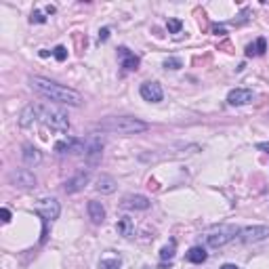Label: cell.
I'll use <instances>...</instances> for the list:
<instances>
[{"label":"cell","mask_w":269,"mask_h":269,"mask_svg":"<svg viewBox=\"0 0 269 269\" xmlns=\"http://www.w3.org/2000/svg\"><path fill=\"white\" fill-rule=\"evenodd\" d=\"M30 87H32L38 95L46 97V99H51L55 103H65V105L78 107V105H82V101H84L78 90L63 87V84H59L55 80H46V78H40V76L30 78Z\"/></svg>","instance_id":"1"},{"label":"cell","mask_w":269,"mask_h":269,"mask_svg":"<svg viewBox=\"0 0 269 269\" xmlns=\"http://www.w3.org/2000/svg\"><path fill=\"white\" fill-rule=\"evenodd\" d=\"M99 269H120V259H103Z\"/></svg>","instance_id":"23"},{"label":"cell","mask_w":269,"mask_h":269,"mask_svg":"<svg viewBox=\"0 0 269 269\" xmlns=\"http://www.w3.org/2000/svg\"><path fill=\"white\" fill-rule=\"evenodd\" d=\"M173 256H175V240H170L166 246L160 250V259L162 261H173Z\"/></svg>","instance_id":"22"},{"label":"cell","mask_w":269,"mask_h":269,"mask_svg":"<svg viewBox=\"0 0 269 269\" xmlns=\"http://www.w3.org/2000/svg\"><path fill=\"white\" fill-rule=\"evenodd\" d=\"M97 131L101 133H114V134H137L148 131V122L131 118V116H109V118L101 120L95 124Z\"/></svg>","instance_id":"2"},{"label":"cell","mask_w":269,"mask_h":269,"mask_svg":"<svg viewBox=\"0 0 269 269\" xmlns=\"http://www.w3.org/2000/svg\"><path fill=\"white\" fill-rule=\"evenodd\" d=\"M267 51V40L265 38H256L253 45L246 46V57H259Z\"/></svg>","instance_id":"19"},{"label":"cell","mask_w":269,"mask_h":269,"mask_svg":"<svg viewBox=\"0 0 269 269\" xmlns=\"http://www.w3.org/2000/svg\"><path fill=\"white\" fill-rule=\"evenodd\" d=\"M253 99H254V93L250 89H234V90H229V95H227V103L234 107L246 105V103H250Z\"/></svg>","instance_id":"13"},{"label":"cell","mask_w":269,"mask_h":269,"mask_svg":"<svg viewBox=\"0 0 269 269\" xmlns=\"http://www.w3.org/2000/svg\"><path fill=\"white\" fill-rule=\"evenodd\" d=\"M46 13L53 15V13H55V7H51V4H48V7H46Z\"/></svg>","instance_id":"33"},{"label":"cell","mask_w":269,"mask_h":269,"mask_svg":"<svg viewBox=\"0 0 269 269\" xmlns=\"http://www.w3.org/2000/svg\"><path fill=\"white\" fill-rule=\"evenodd\" d=\"M101 156H103V141L99 137H90L87 149H84V160H87L89 166H97L101 162Z\"/></svg>","instance_id":"8"},{"label":"cell","mask_w":269,"mask_h":269,"mask_svg":"<svg viewBox=\"0 0 269 269\" xmlns=\"http://www.w3.org/2000/svg\"><path fill=\"white\" fill-rule=\"evenodd\" d=\"M38 105V120L46 128H51L55 133H65L70 128V118L63 109L57 105H46V103H36Z\"/></svg>","instance_id":"3"},{"label":"cell","mask_w":269,"mask_h":269,"mask_svg":"<svg viewBox=\"0 0 269 269\" xmlns=\"http://www.w3.org/2000/svg\"><path fill=\"white\" fill-rule=\"evenodd\" d=\"M87 210H89V219L93 221L95 225H101L103 221H105V209H103L101 202L97 200H90L87 204Z\"/></svg>","instance_id":"16"},{"label":"cell","mask_w":269,"mask_h":269,"mask_svg":"<svg viewBox=\"0 0 269 269\" xmlns=\"http://www.w3.org/2000/svg\"><path fill=\"white\" fill-rule=\"evenodd\" d=\"M139 93H141L143 99L149 101V103H160L164 99V90L158 82H143L141 89H139Z\"/></svg>","instance_id":"12"},{"label":"cell","mask_w":269,"mask_h":269,"mask_svg":"<svg viewBox=\"0 0 269 269\" xmlns=\"http://www.w3.org/2000/svg\"><path fill=\"white\" fill-rule=\"evenodd\" d=\"M21 158H23V164H26V166H38V164L42 162L40 149H36L34 145H23Z\"/></svg>","instance_id":"17"},{"label":"cell","mask_w":269,"mask_h":269,"mask_svg":"<svg viewBox=\"0 0 269 269\" xmlns=\"http://www.w3.org/2000/svg\"><path fill=\"white\" fill-rule=\"evenodd\" d=\"M36 120H38V105H36V103H30V105L23 107L21 114H19V126L28 128V126H32Z\"/></svg>","instance_id":"15"},{"label":"cell","mask_w":269,"mask_h":269,"mask_svg":"<svg viewBox=\"0 0 269 269\" xmlns=\"http://www.w3.org/2000/svg\"><path fill=\"white\" fill-rule=\"evenodd\" d=\"M0 212H2V221L9 223V221H11V210H9V209H2Z\"/></svg>","instance_id":"29"},{"label":"cell","mask_w":269,"mask_h":269,"mask_svg":"<svg viewBox=\"0 0 269 269\" xmlns=\"http://www.w3.org/2000/svg\"><path fill=\"white\" fill-rule=\"evenodd\" d=\"M164 67H166V70H181L183 63H181V59H177V57H168L164 61Z\"/></svg>","instance_id":"24"},{"label":"cell","mask_w":269,"mask_h":269,"mask_svg":"<svg viewBox=\"0 0 269 269\" xmlns=\"http://www.w3.org/2000/svg\"><path fill=\"white\" fill-rule=\"evenodd\" d=\"M89 181H90V170H80V173H76L72 179H67L65 181V194H76V192H82L84 187L89 185Z\"/></svg>","instance_id":"10"},{"label":"cell","mask_w":269,"mask_h":269,"mask_svg":"<svg viewBox=\"0 0 269 269\" xmlns=\"http://www.w3.org/2000/svg\"><path fill=\"white\" fill-rule=\"evenodd\" d=\"M238 238H240V242H244V244L263 242V240H267V238H269V227H265V225H253V227H244V229H240Z\"/></svg>","instance_id":"6"},{"label":"cell","mask_w":269,"mask_h":269,"mask_svg":"<svg viewBox=\"0 0 269 269\" xmlns=\"http://www.w3.org/2000/svg\"><path fill=\"white\" fill-rule=\"evenodd\" d=\"M84 149H87V143L82 139H74V137L61 139V141L55 143L57 154H84Z\"/></svg>","instance_id":"9"},{"label":"cell","mask_w":269,"mask_h":269,"mask_svg":"<svg viewBox=\"0 0 269 269\" xmlns=\"http://www.w3.org/2000/svg\"><path fill=\"white\" fill-rule=\"evenodd\" d=\"M30 21H32V23H45V21H46V17L42 15L40 11H34L32 17H30Z\"/></svg>","instance_id":"27"},{"label":"cell","mask_w":269,"mask_h":269,"mask_svg":"<svg viewBox=\"0 0 269 269\" xmlns=\"http://www.w3.org/2000/svg\"><path fill=\"white\" fill-rule=\"evenodd\" d=\"M48 55H51V53H48L46 48H42V51H40V57H48Z\"/></svg>","instance_id":"32"},{"label":"cell","mask_w":269,"mask_h":269,"mask_svg":"<svg viewBox=\"0 0 269 269\" xmlns=\"http://www.w3.org/2000/svg\"><path fill=\"white\" fill-rule=\"evenodd\" d=\"M97 192H101V194H114L116 192V181H114V177H109V175H101L99 179H97Z\"/></svg>","instance_id":"18"},{"label":"cell","mask_w":269,"mask_h":269,"mask_svg":"<svg viewBox=\"0 0 269 269\" xmlns=\"http://www.w3.org/2000/svg\"><path fill=\"white\" fill-rule=\"evenodd\" d=\"M109 38V28H103L99 30V42H105Z\"/></svg>","instance_id":"28"},{"label":"cell","mask_w":269,"mask_h":269,"mask_svg":"<svg viewBox=\"0 0 269 269\" xmlns=\"http://www.w3.org/2000/svg\"><path fill=\"white\" fill-rule=\"evenodd\" d=\"M149 204H151L149 198H145V195H139V194L124 195V200L120 202V206L124 210H148Z\"/></svg>","instance_id":"11"},{"label":"cell","mask_w":269,"mask_h":269,"mask_svg":"<svg viewBox=\"0 0 269 269\" xmlns=\"http://www.w3.org/2000/svg\"><path fill=\"white\" fill-rule=\"evenodd\" d=\"M185 259H187L189 263H204L206 259H209V254H206V250L202 248V246H194V248L187 250Z\"/></svg>","instance_id":"21"},{"label":"cell","mask_w":269,"mask_h":269,"mask_svg":"<svg viewBox=\"0 0 269 269\" xmlns=\"http://www.w3.org/2000/svg\"><path fill=\"white\" fill-rule=\"evenodd\" d=\"M256 148H259V149H269V143H259Z\"/></svg>","instance_id":"31"},{"label":"cell","mask_w":269,"mask_h":269,"mask_svg":"<svg viewBox=\"0 0 269 269\" xmlns=\"http://www.w3.org/2000/svg\"><path fill=\"white\" fill-rule=\"evenodd\" d=\"M116 229H118L120 236L124 238H131L134 234V225H133V219L131 217H122L118 223H116Z\"/></svg>","instance_id":"20"},{"label":"cell","mask_w":269,"mask_h":269,"mask_svg":"<svg viewBox=\"0 0 269 269\" xmlns=\"http://www.w3.org/2000/svg\"><path fill=\"white\" fill-rule=\"evenodd\" d=\"M118 57H120V65L124 67V72H137L139 70V63H141V59H139L134 53L128 51L126 46H120L118 48Z\"/></svg>","instance_id":"14"},{"label":"cell","mask_w":269,"mask_h":269,"mask_svg":"<svg viewBox=\"0 0 269 269\" xmlns=\"http://www.w3.org/2000/svg\"><path fill=\"white\" fill-rule=\"evenodd\" d=\"M53 55H55V59H57V61H65L67 59V48L59 45V46L53 48Z\"/></svg>","instance_id":"26"},{"label":"cell","mask_w":269,"mask_h":269,"mask_svg":"<svg viewBox=\"0 0 269 269\" xmlns=\"http://www.w3.org/2000/svg\"><path fill=\"white\" fill-rule=\"evenodd\" d=\"M36 212L42 217V221H45V225H46L48 221H55V219L59 217L61 206H59V202L55 200V198H45V200L38 202V206H36Z\"/></svg>","instance_id":"5"},{"label":"cell","mask_w":269,"mask_h":269,"mask_svg":"<svg viewBox=\"0 0 269 269\" xmlns=\"http://www.w3.org/2000/svg\"><path fill=\"white\" fill-rule=\"evenodd\" d=\"M9 181L19 189H34L36 187V177L30 168H17L9 175Z\"/></svg>","instance_id":"7"},{"label":"cell","mask_w":269,"mask_h":269,"mask_svg":"<svg viewBox=\"0 0 269 269\" xmlns=\"http://www.w3.org/2000/svg\"><path fill=\"white\" fill-rule=\"evenodd\" d=\"M219 269H240L238 265H234V263H225V265H221Z\"/></svg>","instance_id":"30"},{"label":"cell","mask_w":269,"mask_h":269,"mask_svg":"<svg viewBox=\"0 0 269 269\" xmlns=\"http://www.w3.org/2000/svg\"><path fill=\"white\" fill-rule=\"evenodd\" d=\"M168 32L170 34H179L181 32V28H183V21L181 19H168Z\"/></svg>","instance_id":"25"},{"label":"cell","mask_w":269,"mask_h":269,"mask_svg":"<svg viewBox=\"0 0 269 269\" xmlns=\"http://www.w3.org/2000/svg\"><path fill=\"white\" fill-rule=\"evenodd\" d=\"M238 234H240V229H238L236 225H219V227L210 229L209 234H206V244H209L210 248H221L225 244H229Z\"/></svg>","instance_id":"4"}]
</instances>
